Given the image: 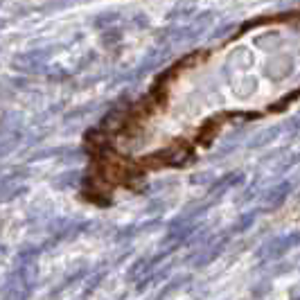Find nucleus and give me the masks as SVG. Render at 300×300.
I'll list each match as a JSON object with an SVG mask.
<instances>
[{
	"mask_svg": "<svg viewBox=\"0 0 300 300\" xmlns=\"http://www.w3.org/2000/svg\"><path fill=\"white\" fill-rule=\"evenodd\" d=\"M298 104L300 7L246 18L219 43L174 59L84 133L79 199L104 210L120 194H143L158 174L196 165L226 129Z\"/></svg>",
	"mask_w": 300,
	"mask_h": 300,
	"instance_id": "nucleus-1",
	"label": "nucleus"
}]
</instances>
